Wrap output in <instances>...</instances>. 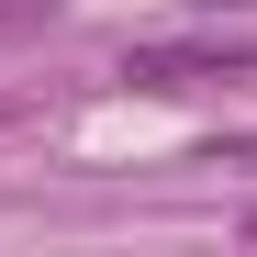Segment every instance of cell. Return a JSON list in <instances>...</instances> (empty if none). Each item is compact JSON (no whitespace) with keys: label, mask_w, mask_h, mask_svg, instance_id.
<instances>
[{"label":"cell","mask_w":257,"mask_h":257,"mask_svg":"<svg viewBox=\"0 0 257 257\" xmlns=\"http://www.w3.org/2000/svg\"><path fill=\"white\" fill-rule=\"evenodd\" d=\"M235 235H246V246H257V201H246V212H235Z\"/></svg>","instance_id":"cell-3"},{"label":"cell","mask_w":257,"mask_h":257,"mask_svg":"<svg viewBox=\"0 0 257 257\" xmlns=\"http://www.w3.org/2000/svg\"><path fill=\"white\" fill-rule=\"evenodd\" d=\"M123 78L146 90H201V78H257V45H224V34H179V45H135Z\"/></svg>","instance_id":"cell-1"},{"label":"cell","mask_w":257,"mask_h":257,"mask_svg":"<svg viewBox=\"0 0 257 257\" xmlns=\"http://www.w3.org/2000/svg\"><path fill=\"white\" fill-rule=\"evenodd\" d=\"M0 123H12V101H0Z\"/></svg>","instance_id":"cell-4"},{"label":"cell","mask_w":257,"mask_h":257,"mask_svg":"<svg viewBox=\"0 0 257 257\" xmlns=\"http://www.w3.org/2000/svg\"><path fill=\"white\" fill-rule=\"evenodd\" d=\"M190 12H257V0H190Z\"/></svg>","instance_id":"cell-2"}]
</instances>
